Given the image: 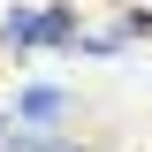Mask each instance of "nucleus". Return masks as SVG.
Listing matches in <instances>:
<instances>
[{"label": "nucleus", "instance_id": "1", "mask_svg": "<svg viewBox=\"0 0 152 152\" xmlns=\"http://www.w3.org/2000/svg\"><path fill=\"white\" fill-rule=\"evenodd\" d=\"M0 38L8 46H76L84 38V23H76V8H8V23H0Z\"/></svg>", "mask_w": 152, "mask_h": 152}, {"label": "nucleus", "instance_id": "2", "mask_svg": "<svg viewBox=\"0 0 152 152\" xmlns=\"http://www.w3.org/2000/svg\"><path fill=\"white\" fill-rule=\"evenodd\" d=\"M15 114H23V122H61V114H69V91H53V84H31V91L15 99Z\"/></svg>", "mask_w": 152, "mask_h": 152}, {"label": "nucleus", "instance_id": "3", "mask_svg": "<svg viewBox=\"0 0 152 152\" xmlns=\"http://www.w3.org/2000/svg\"><path fill=\"white\" fill-rule=\"evenodd\" d=\"M0 145L8 152H84V145H69V137H38V129H15V122H0Z\"/></svg>", "mask_w": 152, "mask_h": 152}]
</instances>
